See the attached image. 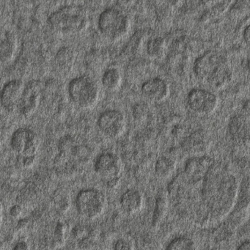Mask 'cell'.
<instances>
[{"label": "cell", "mask_w": 250, "mask_h": 250, "mask_svg": "<svg viewBox=\"0 0 250 250\" xmlns=\"http://www.w3.org/2000/svg\"><path fill=\"white\" fill-rule=\"evenodd\" d=\"M65 242V228L63 224L58 223L54 235V244L57 247H61Z\"/></svg>", "instance_id": "24"}, {"label": "cell", "mask_w": 250, "mask_h": 250, "mask_svg": "<svg viewBox=\"0 0 250 250\" xmlns=\"http://www.w3.org/2000/svg\"><path fill=\"white\" fill-rule=\"evenodd\" d=\"M18 48L17 38L12 33H8L0 42V65H6L13 61Z\"/></svg>", "instance_id": "18"}, {"label": "cell", "mask_w": 250, "mask_h": 250, "mask_svg": "<svg viewBox=\"0 0 250 250\" xmlns=\"http://www.w3.org/2000/svg\"><path fill=\"white\" fill-rule=\"evenodd\" d=\"M113 250H134V244L128 238H121L115 241Z\"/></svg>", "instance_id": "25"}, {"label": "cell", "mask_w": 250, "mask_h": 250, "mask_svg": "<svg viewBox=\"0 0 250 250\" xmlns=\"http://www.w3.org/2000/svg\"><path fill=\"white\" fill-rule=\"evenodd\" d=\"M77 59V53L70 46H62L57 52L54 58L55 69L61 74L72 71Z\"/></svg>", "instance_id": "16"}, {"label": "cell", "mask_w": 250, "mask_h": 250, "mask_svg": "<svg viewBox=\"0 0 250 250\" xmlns=\"http://www.w3.org/2000/svg\"><path fill=\"white\" fill-rule=\"evenodd\" d=\"M22 213V208L19 205H15L10 210V214L12 217L18 218Z\"/></svg>", "instance_id": "27"}, {"label": "cell", "mask_w": 250, "mask_h": 250, "mask_svg": "<svg viewBox=\"0 0 250 250\" xmlns=\"http://www.w3.org/2000/svg\"><path fill=\"white\" fill-rule=\"evenodd\" d=\"M48 23L52 30L63 35H73L82 33L89 25L87 11L77 5H67L54 11Z\"/></svg>", "instance_id": "3"}, {"label": "cell", "mask_w": 250, "mask_h": 250, "mask_svg": "<svg viewBox=\"0 0 250 250\" xmlns=\"http://www.w3.org/2000/svg\"><path fill=\"white\" fill-rule=\"evenodd\" d=\"M98 27L104 36L112 40L121 39L130 27L128 15L119 8H106L99 15Z\"/></svg>", "instance_id": "5"}, {"label": "cell", "mask_w": 250, "mask_h": 250, "mask_svg": "<svg viewBox=\"0 0 250 250\" xmlns=\"http://www.w3.org/2000/svg\"><path fill=\"white\" fill-rule=\"evenodd\" d=\"M165 42L162 38H155L147 42V52L150 57L158 58L165 52Z\"/></svg>", "instance_id": "22"}, {"label": "cell", "mask_w": 250, "mask_h": 250, "mask_svg": "<svg viewBox=\"0 0 250 250\" xmlns=\"http://www.w3.org/2000/svg\"><path fill=\"white\" fill-rule=\"evenodd\" d=\"M166 200L165 197H159L156 202V209H155L154 216L153 219L154 222H157L160 219V215H163L165 213V210L166 209Z\"/></svg>", "instance_id": "26"}, {"label": "cell", "mask_w": 250, "mask_h": 250, "mask_svg": "<svg viewBox=\"0 0 250 250\" xmlns=\"http://www.w3.org/2000/svg\"><path fill=\"white\" fill-rule=\"evenodd\" d=\"M235 250H250V242L249 240L243 241Z\"/></svg>", "instance_id": "30"}, {"label": "cell", "mask_w": 250, "mask_h": 250, "mask_svg": "<svg viewBox=\"0 0 250 250\" xmlns=\"http://www.w3.org/2000/svg\"><path fill=\"white\" fill-rule=\"evenodd\" d=\"M43 85L39 80H32L24 86L18 111L22 116L29 118L37 110L42 101Z\"/></svg>", "instance_id": "11"}, {"label": "cell", "mask_w": 250, "mask_h": 250, "mask_svg": "<svg viewBox=\"0 0 250 250\" xmlns=\"http://www.w3.org/2000/svg\"><path fill=\"white\" fill-rule=\"evenodd\" d=\"M95 172L104 179L109 188H115L120 184L122 162L118 155L111 152L102 153L94 164Z\"/></svg>", "instance_id": "7"}, {"label": "cell", "mask_w": 250, "mask_h": 250, "mask_svg": "<svg viewBox=\"0 0 250 250\" xmlns=\"http://www.w3.org/2000/svg\"><path fill=\"white\" fill-rule=\"evenodd\" d=\"M166 250H197L195 242L187 236H178L172 239Z\"/></svg>", "instance_id": "21"}, {"label": "cell", "mask_w": 250, "mask_h": 250, "mask_svg": "<svg viewBox=\"0 0 250 250\" xmlns=\"http://www.w3.org/2000/svg\"><path fill=\"white\" fill-rule=\"evenodd\" d=\"M243 35H244V41H245L247 44L249 45V43H250V25L249 24L244 28Z\"/></svg>", "instance_id": "31"}, {"label": "cell", "mask_w": 250, "mask_h": 250, "mask_svg": "<svg viewBox=\"0 0 250 250\" xmlns=\"http://www.w3.org/2000/svg\"><path fill=\"white\" fill-rule=\"evenodd\" d=\"M11 146L15 153L22 157L36 156L40 147V139L33 129L20 128L11 136Z\"/></svg>", "instance_id": "8"}, {"label": "cell", "mask_w": 250, "mask_h": 250, "mask_svg": "<svg viewBox=\"0 0 250 250\" xmlns=\"http://www.w3.org/2000/svg\"><path fill=\"white\" fill-rule=\"evenodd\" d=\"M190 109L201 115L213 113L218 106V98L213 92L204 88H194L187 96Z\"/></svg>", "instance_id": "9"}, {"label": "cell", "mask_w": 250, "mask_h": 250, "mask_svg": "<svg viewBox=\"0 0 250 250\" xmlns=\"http://www.w3.org/2000/svg\"><path fill=\"white\" fill-rule=\"evenodd\" d=\"M102 84L109 91L118 90L122 83V76L118 68L112 67L104 71L102 79Z\"/></svg>", "instance_id": "19"}, {"label": "cell", "mask_w": 250, "mask_h": 250, "mask_svg": "<svg viewBox=\"0 0 250 250\" xmlns=\"http://www.w3.org/2000/svg\"><path fill=\"white\" fill-rule=\"evenodd\" d=\"M36 156L23 157L22 165L25 168H31L34 165Z\"/></svg>", "instance_id": "28"}, {"label": "cell", "mask_w": 250, "mask_h": 250, "mask_svg": "<svg viewBox=\"0 0 250 250\" xmlns=\"http://www.w3.org/2000/svg\"><path fill=\"white\" fill-rule=\"evenodd\" d=\"M229 131L231 137L235 141L243 143L248 141L250 134L248 116L241 114L235 115L229 122Z\"/></svg>", "instance_id": "17"}, {"label": "cell", "mask_w": 250, "mask_h": 250, "mask_svg": "<svg viewBox=\"0 0 250 250\" xmlns=\"http://www.w3.org/2000/svg\"><path fill=\"white\" fill-rule=\"evenodd\" d=\"M194 72L200 81L213 88L225 86L232 76L226 57L214 50L207 51L196 60Z\"/></svg>", "instance_id": "2"}, {"label": "cell", "mask_w": 250, "mask_h": 250, "mask_svg": "<svg viewBox=\"0 0 250 250\" xmlns=\"http://www.w3.org/2000/svg\"><path fill=\"white\" fill-rule=\"evenodd\" d=\"M119 204L121 210L125 214H136L143 208L144 198L141 191L130 188L121 196Z\"/></svg>", "instance_id": "15"}, {"label": "cell", "mask_w": 250, "mask_h": 250, "mask_svg": "<svg viewBox=\"0 0 250 250\" xmlns=\"http://www.w3.org/2000/svg\"><path fill=\"white\" fill-rule=\"evenodd\" d=\"M213 161L207 156H194L187 161L181 175L185 179L197 181L203 179Z\"/></svg>", "instance_id": "13"}, {"label": "cell", "mask_w": 250, "mask_h": 250, "mask_svg": "<svg viewBox=\"0 0 250 250\" xmlns=\"http://www.w3.org/2000/svg\"><path fill=\"white\" fill-rule=\"evenodd\" d=\"M13 250H30V247L27 243L24 241H20L16 244Z\"/></svg>", "instance_id": "29"}, {"label": "cell", "mask_w": 250, "mask_h": 250, "mask_svg": "<svg viewBox=\"0 0 250 250\" xmlns=\"http://www.w3.org/2000/svg\"><path fill=\"white\" fill-rule=\"evenodd\" d=\"M97 125L100 131L109 138H118L124 132L126 120L121 111L107 109L98 118Z\"/></svg>", "instance_id": "10"}, {"label": "cell", "mask_w": 250, "mask_h": 250, "mask_svg": "<svg viewBox=\"0 0 250 250\" xmlns=\"http://www.w3.org/2000/svg\"><path fill=\"white\" fill-rule=\"evenodd\" d=\"M142 93L146 99L152 102H160L169 96V85L160 77H153L146 80L141 87Z\"/></svg>", "instance_id": "14"}, {"label": "cell", "mask_w": 250, "mask_h": 250, "mask_svg": "<svg viewBox=\"0 0 250 250\" xmlns=\"http://www.w3.org/2000/svg\"><path fill=\"white\" fill-rule=\"evenodd\" d=\"M106 198L104 194L96 188H85L77 194L76 207L77 211L87 219H95L104 211Z\"/></svg>", "instance_id": "6"}, {"label": "cell", "mask_w": 250, "mask_h": 250, "mask_svg": "<svg viewBox=\"0 0 250 250\" xmlns=\"http://www.w3.org/2000/svg\"><path fill=\"white\" fill-rule=\"evenodd\" d=\"M24 86V82L19 79L10 80L4 84L0 91V103L5 110L10 112L18 110Z\"/></svg>", "instance_id": "12"}, {"label": "cell", "mask_w": 250, "mask_h": 250, "mask_svg": "<svg viewBox=\"0 0 250 250\" xmlns=\"http://www.w3.org/2000/svg\"><path fill=\"white\" fill-rule=\"evenodd\" d=\"M176 167L175 160L167 157L162 156L156 161L155 165V172L158 178L166 179L172 175Z\"/></svg>", "instance_id": "20"}, {"label": "cell", "mask_w": 250, "mask_h": 250, "mask_svg": "<svg viewBox=\"0 0 250 250\" xmlns=\"http://www.w3.org/2000/svg\"><path fill=\"white\" fill-rule=\"evenodd\" d=\"M102 55L98 51H90L85 55L84 63L87 68L91 70L99 69L102 64Z\"/></svg>", "instance_id": "23"}, {"label": "cell", "mask_w": 250, "mask_h": 250, "mask_svg": "<svg viewBox=\"0 0 250 250\" xmlns=\"http://www.w3.org/2000/svg\"><path fill=\"white\" fill-rule=\"evenodd\" d=\"M2 206L0 204V225L2 224Z\"/></svg>", "instance_id": "32"}, {"label": "cell", "mask_w": 250, "mask_h": 250, "mask_svg": "<svg viewBox=\"0 0 250 250\" xmlns=\"http://www.w3.org/2000/svg\"><path fill=\"white\" fill-rule=\"evenodd\" d=\"M187 181L200 191L172 197L178 198L181 205L186 203V210L199 225H208L222 220L231 211L236 202L239 187L238 181L223 165L213 162L203 179Z\"/></svg>", "instance_id": "1"}, {"label": "cell", "mask_w": 250, "mask_h": 250, "mask_svg": "<svg viewBox=\"0 0 250 250\" xmlns=\"http://www.w3.org/2000/svg\"><path fill=\"white\" fill-rule=\"evenodd\" d=\"M68 92L74 104L82 109H90L97 104L100 88L94 79L83 75L70 81Z\"/></svg>", "instance_id": "4"}]
</instances>
